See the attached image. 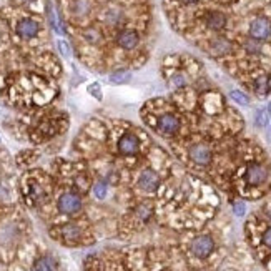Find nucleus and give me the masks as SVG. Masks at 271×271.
<instances>
[{
	"mask_svg": "<svg viewBox=\"0 0 271 271\" xmlns=\"http://www.w3.org/2000/svg\"><path fill=\"white\" fill-rule=\"evenodd\" d=\"M213 250H215V241H213L211 236L208 235H202L198 236V238L193 240L192 243V251L195 256H198V258H208Z\"/></svg>",
	"mask_w": 271,
	"mask_h": 271,
	"instance_id": "nucleus-1",
	"label": "nucleus"
},
{
	"mask_svg": "<svg viewBox=\"0 0 271 271\" xmlns=\"http://www.w3.org/2000/svg\"><path fill=\"white\" fill-rule=\"evenodd\" d=\"M82 208V200L75 193H65L59 198V210L65 215H73Z\"/></svg>",
	"mask_w": 271,
	"mask_h": 271,
	"instance_id": "nucleus-2",
	"label": "nucleus"
},
{
	"mask_svg": "<svg viewBox=\"0 0 271 271\" xmlns=\"http://www.w3.org/2000/svg\"><path fill=\"white\" fill-rule=\"evenodd\" d=\"M271 33V22L265 17H258L251 22L250 25V35L255 40H266Z\"/></svg>",
	"mask_w": 271,
	"mask_h": 271,
	"instance_id": "nucleus-3",
	"label": "nucleus"
},
{
	"mask_svg": "<svg viewBox=\"0 0 271 271\" xmlns=\"http://www.w3.org/2000/svg\"><path fill=\"white\" fill-rule=\"evenodd\" d=\"M156 128H158V132L161 135L165 136H172L175 133L178 132L180 128V120L172 113H165V115H161L158 118V123H156Z\"/></svg>",
	"mask_w": 271,
	"mask_h": 271,
	"instance_id": "nucleus-4",
	"label": "nucleus"
},
{
	"mask_svg": "<svg viewBox=\"0 0 271 271\" xmlns=\"http://www.w3.org/2000/svg\"><path fill=\"white\" fill-rule=\"evenodd\" d=\"M140 150V141L132 133H125L120 140H118V151L122 155H135Z\"/></svg>",
	"mask_w": 271,
	"mask_h": 271,
	"instance_id": "nucleus-5",
	"label": "nucleus"
},
{
	"mask_svg": "<svg viewBox=\"0 0 271 271\" xmlns=\"http://www.w3.org/2000/svg\"><path fill=\"white\" fill-rule=\"evenodd\" d=\"M39 30H40L39 22H35L33 18H22L17 23V33L22 39H33L39 33Z\"/></svg>",
	"mask_w": 271,
	"mask_h": 271,
	"instance_id": "nucleus-6",
	"label": "nucleus"
},
{
	"mask_svg": "<svg viewBox=\"0 0 271 271\" xmlns=\"http://www.w3.org/2000/svg\"><path fill=\"white\" fill-rule=\"evenodd\" d=\"M266 178H268V172H266L263 165L253 163L246 170V182L250 185H261L263 182H266Z\"/></svg>",
	"mask_w": 271,
	"mask_h": 271,
	"instance_id": "nucleus-7",
	"label": "nucleus"
},
{
	"mask_svg": "<svg viewBox=\"0 0 271 271\" xmlns=\"http://www.w3.org/2000/svg\"><path fill=\"white\" fill-rule=\"evenodd\" d=\"M140 37L135 30H122L117 37V44L118 47H122L123 50H132L138 45Z\"/></svg>",
	"mask_w": 271,
	"mask_h": 271,
	"instance_id": "nucleus-8",
	"label": "nucleus"
},
{
	"mask_svg": "<svg viewBox=\"0 0 271 271\" xmlns=\"http://www.w3.org/2000/svg\"><path fill=\"white\" fill-rule=\"evenodd\" d=\"M190 156H192L195 163L208 165L211 161V150L206 145H195L190 148Z\"/></svg>",
	"mask_w": 271,
	"mask_h": 271,
	"instance_id": "nucleus-9",
	"label": "nucleus"
},
{
	"mask_svg": "<svg viewBox=\"0 0 271 271\" xmlns=\"http://www.w3.org/2000/svg\"><path fill=\"white\" fill-rule=\"evenodd\" d=\"M138 185L141 190H145V192H155L160 185V178L153 170H145V172L140 175Z\"/></svg>",
	"mask_w": 271,
	"mask_h": 271,
	"instance_id": "nucleus-10",
	"label": "nucleus"
},
{
	"mask_svg": "<svg viewBox=\"0 0 271 271\" xmlns=\"http://www.w3.org/2000/svg\"><path fill=\"white\" fill-rule=\"evenodd\" d=\"M205 23L210 30H215V32H220L223 28L226 27V15L221 12H210L208 15L205 17Z\"/></svg>",
	"mask_w": 271,
	"mask_h": 271,
	"instance_id": "nucleus-11",
	"label": "nucleus"
},
{
	"mask_svg": "<svg viewBox=\"0 0 271 271\" xmlns=\"http://www.w3.org/2000/svg\"><path fill=\"white\" fill-rule=\"evenodd\" d=\"M233 49V45H231V42L230 40H226V39H223V37H218V39H215L210 44V50H211V54L213 55H218V57H223V55H226V54H230Z\"/></svg>",
	"mask_w": 271,
	"mask_h": 271,
	"instance_id": "nucleus-12",
	"label": "nucleus"
},
{
	"mask_svg": "<svg viewBox=\"0 0 271 271\" xmlns=\"http://www.w3.org/2000/svg\"><path fill=\"white\" fill-rule=\"evenodd\" d=\"M253 87H255V92L261 95V97H265V95H268L271 92V83H270V77L266 73H261L258 77L255 78L253 82Z\"/></svg>",
	"mask_w": 271,
	"mask_h": 271,
	"instance_id": "nucleus-13",
	"label": "nucleus"
},
{
	"mask_svg": "<svg viewBox=\"0 0 271 271\" xmlns=\"http://www.w3.org/2000/svg\"><path fill=\"white\" fill-rule=\"evenodd\" d=\"M103 20H105L107 25L115 27L123 20V12L118 7H110V8H107L105 13H103Z\"/></svg>",
	"mask_w": 271,
	"mask_h": 271,
	"instance_id": "nucleus-14",
	"label": "nucleus"
},
{
	"mask_svg": "<svg viewBox=\"0 0 271 271\" xmlns=\"http://www.w3.org/2000/svg\"><path fill=\"white\" fill-rule=\"evenodd\" d=\"M32 271H55V261L49 258V256L39 258L35 263H33Z\"/></svg>",
	"mask_w": 271,
	"mask_h": 271,
	"instance_id": "nucleus-15",
	"label": "nucleus"
},
{
	"mask_svg": "<svg viewBox=\"0 0 271 271\" xmlns=\"http://www.w3.org/2000/svg\"><path fill=\"white\" fill-rule=\"evenodd\" d=\"M62 236L65 240H70V241H75L80 238V228L75 226V225H65L62 226Z\"/></svg>",
	"mask_w": 271,
	"mask_h": 271,
	"instance_id": "nucleus-16",
	"label": "nucleus"
},
{
	"mask_svg": "<svg viewBox=\"0 0 271 271\" xmlns=\"http://www.w3.org/2000/svg\"><path fill=\"white\" fill-rule=\"evenodd\" d=\"M130 78H132V75L130 72H127V70H117V72H113L110 75V83H115V85H123V83H127V82H130Z\"/></svg>",
	"mask_w": 271,
	"mask_h": 271,
	"instance_id": "nucleus-17",
	"label": "nucleus"
},
{
	"mask_svg": "<svg viewBox=\"0 0 271 271\" xmlns=\"http://www.w3.org/2000/svg\"><path fill=\"white\" fill-rule=\"evenodd\" d=\"M230 97H231V100H235L236 103H240V105H248L250 103L248 95H245L243 92H238V90H233L230 93Z\"/></svg>",
	"mask_w": 271,
	"mask_h": 271,
	"instance_id": "nucleus-18",
	"label": "nucleus"
},
{
	"mask_svg": "<svg viewBox=\"0 0 271 271\" xmlns=\"http://www.w3.org/2000/svg\"><path fill=\"white\" fill-rule=\"evenodd\" d=\"M93 193H95V197H97L98 200H103L107 197V183L105 182H98V183H95V187H93Z\"/></svg>",
	"mask_w": 271,
	"mask_h": 271,
	"instance_id": "nucleus-19",
	"label": "nucleus"
},
{
	"mask_svg": "<svg viewBox=\"0 0 271 271\" xmlns=\"http://www.w3.org/2000/svg\"><path fill=\"white\" fill-rule=\"evenodd\" d=\"M245 49H246V52H248V54H253V55L260 54V52H261V47H260V40L250 39V40H248V42H246V44H245Z\"/></svg>",
	"mask_w": 271,
	"mask_h": 271,
	"instance_id": "nucleus-20",
	"label": "nucleus"
},
{
	"mask_svg": "<svg viewBox=\"0 0 271 271\" xmlns=\"http://www.w3.org/2000/svg\"><path fill=\"white\" fill-rule=\"evenodd\" d=\"M83 35L90 44H97V42L102 39V35H100V32L97 30V28H88V30H85Z\"/></svg>",
	"mask_w": 271,
	"mask_h": 271,
	"instance_id": "nucleus-21",
	"label": "nucleus"
},
{
	"mask_svg": "<svg viewBox=\"0 0 271 271\" xmlns=\"http://www.w3.org/2000/svg\"><path fill=\"white\" fill-rule=\"evenodd\" d=\"M88 10H90V5L87 3V0H77V3H75V7H73L75 13L82 15V13H87Z\"/></svg>",
	"mask_w": 271,
	"mask_h": 271,
	"instance_id": "nucleus-22",
	"label": "nucleus"
},
{
	"mask_svg": "<svg viewBox=\"0 0 271 271\" xmlns=\"http://www.w3.org/2000/svg\"><path fill=\"white\" fill-rule=\"evenodd\" d=\"M170 82H172V85L175 88H182V87L187 85V78H185V75H182V73H175Z\"/></svg>",
	"mask_w": 271,
	"mask_h": 271,
	"instance_id": "nucleus-23",
	"label": "nucleus"
},
{
	"mask_svg": "<svg viewBox=\"0 0 271 271\" xmlns=\"http://www.w3.org/2000/svg\"><path fill=\"white\" fill-rule=\"evenodd\" d=\"M255 120H256V125H258V127H266V123H268V115H266V110L261 108V110L256 112Z\"/></svg>",
	"mask_w": 271,
	"mask_h": 271,
	"instance_id": "nucleus-24",
	"label": "nucleus"
},
{
	"mask_svg": "<svg viewBox=\"0 0 271 271\" xmlns=\"http://www.w3.org/2000/svg\"><path fill=\"white\" fill-rule=\"evenodd\" d=\"M151 215V208L150 206H146V205H141L138 208V216L140 218H143V220H148Z\"/></svg>",
	"mask_w": 271,
	"mask_h": 271,
	"instance_id": "nucleus-25",
	"label": "nucleus"
},
{
	"mask_svg": "<svg viewBox=\"0 0 271 271\" xmlns=\"http://www.w3.org/2000/svg\"><path fill=\"white\" fill-rule=\"evenodd\" d=\"M98 88H100L98 83H92V85H90V88H88V92L92 93L97 100H102V92H100Z\"/></svg>",
	"mask_w": 271,
	"mask_h": 271,
	"instance_id": "nucleus-26",
	"label": "nucleus"
},
{
	"mask_svg": "<svg viewBox=\"0 0 271 271\" xmlns=\"http://www.w3.org/2000/svg\"><path fill=\"white\" fill-rule=\"evenodd\" d=\"M59 50L64 57H70V49H68V44H67V42H64V40L59 42Z\"/></svg>",
	"mask_w": 271,
	"mask_h": 271,
	"instance_id": "nucleus-27",
	"label": "nucleus"
},
{
	"mask_svg": "<svg viewBox=\"0 0 271 271\" xmlns=\"http://www.w3.org/2000/svg\"><path fill=\"white\" fill-rule=\"evenodd\" d=\"M233 210H235V213L238 216H243L245 215V203H235V205H233Z\"/></svg>",
	"mask_w": 271,
	"mask_h": 271,
	"instance_id": "nucleus-28",
	"label": "nucleus"
},
{
	"mask_svg": "<svg viewBox=\"0 0 271 271\" xmlns=\"http://www.w3.org/2000/svg\"><path fill=\"white\" fill-rule=\"evenodd\" d=\"M263 243L268 246V248H271V226L263 233Z\"/></svg>",
	"mask_w": 271,
	"mask_h": 271,
	"instance_id": "nucleus-29",
	"label": "nucleus"
},
{
	"mask_svg": "<svg viewBox=\"0 0 271 271\" xmlns=\"http://www.w3.org/2000/svg\"><path fill=\"white\" fill-rule=\"evenodd\" d=\"M182 2L185 3V5H195V3H197L198 0H182Z\"/></svg>",
	"mask_w": 271,
	"mask_h": 271,
	"instance_id": "nucleus-30",
	"label": "nucleus"
},
{
	"mask_svg": "<svg viewBox=\"0 0 271 271\" xmlns=\"http://www.w3.org/2000/svg\"><path fill=\"white\" fill-rule=\"evenodd\" d=\"M268 112H270V117H271V103H270V107H268Z\"/></svg>",
	"mask_w": 271,
	"mask_h": 271,
	"instance_id": "nucleus-31",
	"label": "nucleus"
}]
</instances>
